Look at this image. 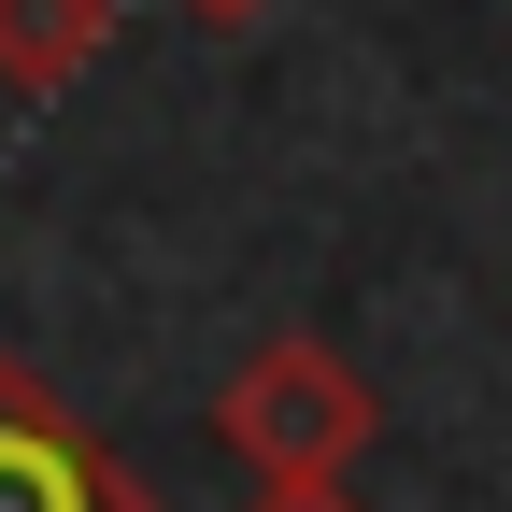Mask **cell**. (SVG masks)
Segmentation results:
<instances>
[{"label":"cell","mask_w":512,"mask_h":512,"mask_svg":"<svg viewBox=\"0 0 512 512\" xmlns=\"http://www.w3.org/2000/svg\"><path fill=\"white\" fill-rule=\"evenodd\" d=\"M214 441H228L256 484H342L370 441H384V399H370V370H356L342 342L285 328V342H256V356L214 384Z\"/></svg>","instance_id":"1"},{"label":"cell","mask_w":512,"mask_h":512,"mask_svg":"<svg viewBox=\"0 0 512 512\" xmlns=\"http://www.w3.org/2000/svg\"><path fill=\"white\" fill-rule=\"evenodd\" d=\"M0 512H157V498L43 370L0 356Z\"/></svg>","instance_id":"2"},{"label":"cell","mask_w":512,"mask_h":512,"mask_svg":"<svg viewBox=\"0 0 512 512\" xmlns=\"http://www.w3.org/2000/svg\"><path fill=\"white\" fill-rule=\"evenodd\" d=\"M114 43V0H0V86L15 100H72Z\"/></svg>","instance_id":"3"},{"label":"cell","mask_w":512,"mask_h":512,"mask_svg":"<svg viewBox=\"0 0 512 512\" xmlns=\"http://www.w3.org/2000/svg\"><path fill=\"white\" fill-rule=\"evenodd\" d=\"M242 512H356V484H256Z\"/></svg>","instance_id":"4"},{"label":"cell","mask_w":512,"mask_h":512,"mask_svg":"<svg viewBox=\"0 0 512 512\" xmlns=\"http://www.w3.org/2000/svg\"><path fill=\"white\" fill-rule=\"evenodd\" d=\"M185 15H200V29H256L271 0H185Z\"/></svg>","instance_id":"5"}]
</instances>
